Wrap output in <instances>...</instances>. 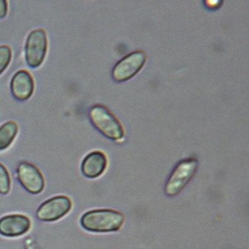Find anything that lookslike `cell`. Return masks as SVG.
I'll use <instances>...</instances> for the list:
<instances>
[{
	"label": "cell",
	"mask_w": 249,
	"mask_h": 249,
	"mask_svg": "<svg viewBox=\"0 0 249 249\" xmlns=\"http://www.w3.org/2000/svg\"><path fill=\"white\" fill-rule=\"evenodd\" d=\"M198 161L196 159L190 158L180 160L172 172L164 186V193L169 196L178 195L190 182L197 170Z\"/></svg>",
	"instance_id": "obj_3"
},
{
	"label": "cell",
	"mask_w": 249,
	"mask_h": 249,
	"mask_svg": "<svg viewBox=\"0 0 249 249\" xmlns=\"http://www.w3.org/2000/svg\"><path fill=\"white\" fill-rule=\"evenodd\" d=\"M93 126L106 138L112 141H122L124 136V128L112 112L102 105H96L89 111Z\"/></svg>",
	"instance_id": "obj_2"
},
{
	"label": "cell",
	"mask_w": 249,
	"mask_h": 249,
	"mask_svg": "<svg viewBox=\"0 0 249 249\" xmlns=\"http://www.w3.org/2000/svg\"><path fill=\"white\" fill-rule=\"evenodd\" d=\"M18 132V127L14 122H7L0 127V151L8 148Z\"/></svg>",
	"instance_id": "obj_11"
},
{
	"label": "cell",
	"mask_w": 249,
	"mask_h": 249,
	"mask_svg": "<svg viewBox=\"0 0 249 249\" xmlns=\"http://www.w3.org/2000/svg\"><path fill=\"white\" fill-rule=\"evenodd\" d=\"M107 163L108 160L105 154L100 151L92 152L82 161V174L88 178H99L105 172Z\"/></svg>",
	"instance_id": "obj_10"
},
{
	"label": "cell",
	"mask_w": 249,
	"mask_h": 249,
	"mask_svg": "<svg viewBox=\"0 0 249 249\" xmlns=\"http://www.w3.org/2000/svg\"><path fill=\"white\" fill-rule=\"evenodd\" d=\"M72 207V201L64 196H54L39 206L37 211V218L41 221H55L65 216Z\"/></svg>",
	"instance_id": "obj_6"
},
{
	"label": "cell",
	"mask_w": 249,
	"mask_h": 249,
	"mask_svg": "<svg viewBox=\"0 0 249 249\" xmlns=\"http://www.w3.org/2000/svg\"><path fill=\"white\" fill-rule=\"evenodd\" d=\"M147 61V55L142 51H135L124 57L115 65L112 77L116 82H126L136 76Z\"/></svg>",
	"instance_id": "obj_5"
},
{
	"label": "cell",
	"mask_w": 249,
	"mask_h": 249,
	"mask_svg": "<svg viewBox=\"0 0 249 249\" xmlns=\"http://www.w3.org/2000/svg\"><path fill=\"white\" fill-rule=\"evenodd\" d=\"M204 4L207 6V8L213 9V8H218L219 5L222 4V1H205Z\"/></svg>",
	"instance_id": "obj_15"
},
{
	"label": "cell",
	"mask_w": 249,
	"mask_h": 249,
	"mask_svg": "<svg viewBox=\"0 0 249 249\" xmlns=\"http://www.w3.org/2000/svg\"><path fill=\"white\" fill-rule=\"evenodd\" d=\"M17 178L23 188L32 195L42 193L45 180L35 165L29 162H21L17 168Z\"/></svg>",
	"instance_id": "obj_7"
},
{
	"label": "cell",
	"mask_w": 249,
	"mask_h": 249,
	"mask_svg": "<svg viewBox=\"0 0 249 249\" xmlns=\"http://www.w3.org/2000/svg\"><path fill=\"white\" fill-rule=\"evenodd\" d=\"M11 93L19 101L28 100L34 91V81L32 76L24 70L18 71L11 80Z\"/></svg>",
	"instance_id": "obj_9"
},
{
	"label": "cell",
	"mask_w": 249,
	"mask_h": 249,
	"mask_svg": "<svg viewBox=\"0 0 249 249\" xmlns=\"http://www.w3.org/2000/svg\"><path fill=\"white\" fill-rule=\"evenodd\" d=\"M7 13V1L5 0H0V18L5 17Z\"/></svg>",
	"instance_id": "obj_14"
},
{
	"label": "cell",
	"mask_w": 249,
	"mask_h": 249,
	"mask_svg": "<svg viewBox=\"0 0 249 249\" xmlns=\"http://www.w3.org/2000/svg\"><path fill=\"white\" fill-rule=\"evenodd\" d=\"M47 53V35L43 29H35L27 37L25 44L26 63L37 68L43 63Z\"/></svg>",
	"instance_id": "obj_4"
},
{
	"label": "cell",
	"mask_w": 249,
	"mask_h": 249,
	"mask_svg": "<svg viewBox=\"0 0 249 249\" xmlns=\"http://www.w3.org/2000/svg\"><path fill=\"white\" fill-rule=\"evenodd\" d=\"M11 60V49L8 46H0V74L9 65Z\"/></svg>",
	"instance_id": "obj_13"
},
{
	"label": "cell",
	"mask_w": 249,
	"mask_h": 249,
	"mask_svg": "<svg viewBox=\"0 0 249 249\" xmlns=\"http://www.w3.org/2000/svg\"><path fill=\"white\" fill-rule=\"evenodd\" d=\"M31 226L30 219L21 214H11L0 219V234L14 237L26 233Z\"/></svg>",
	"instance_id": "obj_8"
},
{
	"label": "cell",
	"mask_w": 249,
	"mask_h": 249,
	"mask_svg": "<svg viewBox=\"0 0 249 249\" xmlns=\"http://www.w3.org/2000/svg\"><path fill=\"white\" fill-rule=\"evenodd\" d=\"M10 191V178L8 172L0 163V194L7 195Z\"/></svg>",
	"instance_id": "obj_12"
},
{
	"label": "cell",
	"mask_w": 249,
	"mask_h": 249,
	"mask_svg": "<svg viewBox=\"0 0 249 249\" xmlns=\"http://www.w3.org/2000/svg\"><path fill=\"white\" fill-rule=\"evenodd\" d=\"M124 221V216L112 210H95L86 213L81 217V225L90 232L118 231Z\"/></svg>",
	"instance_id": "obj_1"
}]
</instances>
